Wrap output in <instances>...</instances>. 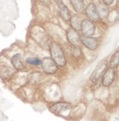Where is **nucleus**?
Here are the masks:
<instances>
[{"label": "nucleus", "instance_id": "nucleus-5", "mask_svg": "<svg viewBox=\"0 0 119 121\" xmlns=\"http://www.w3.org/2000/svg\"><path fill=\"white\" fill-rule=\"evenodd\" d=\"M115 77V69L112 67H110L109 69H107L102 75V80H101L102 85L105 86V87H109L113 82Z\"/></svg>", "mask_w": 119, "mask_h": 121}, {"label": "nucleus", "instance_id": "nucleus-11", "mask_svg": "<svg viewBox=\"0 0 119 121\" xmlns=\"http://www.w3.org/2000/svg\"><path fill=\"white\" fill-rule=\"evenodd\" d=\"M58 8H59V13H60L61 18L65 21H70L71 18V16H70V13L69 9H68V7L64 4H62L58 6Z\"/></svg>", "mask_w": 119, "mask_h": 121}, {"label": "nucleus", "instance_id": "nucleus-8", "mask_svg": "<svg viewBox=\"0 0 119 121\" xmlns=\"http://www.w3.org/2000/svg\"><path fill=\"white\" fill-rule=\"evenodd\" d=\"M81 43H83L85 47L91 50H94L98 48L99 41L97 39L91 37H81Z\"/></svg>", "mask_w": 119, "mask_h": 121}, {"label": "nucleus", "instance_id": "nucleus-6", "mask_svg": "<svg viewBox=\"0 0 119 121\" xmlns=\"http://www.w3.org/2000/svg\"><path fill=\"white\" fill-rule=\"evenodd\" d=\"M66 37H67L68 41H69L73 46L79 47V45L81 43V37L79 35V34L77 32V31L73 29H70L67 31Z\"/></svg>", "mask_w": 119, "mask_h": 121}, {"label": "nucleus", "instance_id": "nucleus-1", "mask_svg": "<svg viewBox=\"0 0 119 121\" xmlns=\"http://www.w3.org/2000/svg\"><path fill=\"white\" fill-rule=\"evenodd\" d=\"M49 48L50 56H51V58L55 61L56 65L60 67L64 66L66 65V60L62 48L56 42H50Z\"/></svg>", "mask_w": 119, "mask_h": 121}, {"label": "nucleus", "instance_id": "nucleus-16", "mask_svg": "<svg viewBox=\"0 0 119 121\" xmlns=\"http://www.w3.org/2000/svg\"><path fill=\"white\" fill-rule=\"evenodd\" d=\"M1 74V76H2L3 78H10V77L13 75L14 72L13 71V69L11 68H7L4 70H2V72H0Z\"/></svg>", "mask_w": 119, "mask_h": 121}, {"label": "nucleus", "instance_id": "nucleus-9", "mask_svg": "<svg viewBox=\"0 0 119 121\" xmlns=\"http://www.w3.org/2000/svg\"><path fill=\"white\" fill-rule=\"evenodd\" d=\"M85 14L91 21H97L99 19V16L97 14V7L93 3H90L87 5L85 9Z\"/></svg>", "mask_w": 119, "mask_h": 121}, {"label": "nucleus", "instance_id": "nucleus-2", "mask_svg": "<svg viewBox=\"0 0 119 121\" xmlns=\"http://www.w3.org/2000/svg\"><path fill=\"white\" fill-rule=\"evenodd\" d=\"M41 67L45 73L48 74H53L56 72L58 67L51 57H45L41 60Z\"/></svg>", "mask_w": 119, "mask_h": 121}, {"label": "nucleus", "instance_id": "nucleus-13", "mask_svg": "<svg viewBox=\"0 0 119 121\" xmlns=\"http://www.w3.org/2000/svg\"><path fill=\"white\" fill-rule=\"evenodd\" d=\"M81 22H82L81 18H80V16H78L77 15H75L73 16H72L71 18H70L71 26L73 29H75L76 31L80 29Z\"/></svg>", "mask_w": 119, "mask_h": 121}, {"label": "nucleus", "instance_id": "nucleus-17", "mask_svg": "<svg viewBox=\"0 0 119 121\" xmlns=\"http://www.w3.org/2000/svg\"><path fill=\"white\" fill-rule=\"evenodd\" d=\"M26 62L30 65H33V66H38L40 65L41 64V60L37 58V57H28L26 59Z\"/></svg>", "mask_w": 119, "mask_h": 121}, {"label": "nucleus", "instance_id": "nucleus-4", "mask_svg": "<svg viewBox=\"0 0 119 121\" xmlns=\"http://www.w3.org/2000/svg\"><path fill=\"white\" fill-rule=\"evenodd\" d=\"M95 25L89 19H84L81 22L80 30L84 37H91L95 32Z\"/></svg>", "mask_w": 119, "mask_h": 121}, {"label": "nucleus", "instance_id": "nucleus-12", "mask_svg": "<svg viewBox=\"0 0 119 121\" xmlns=\"http://www.w3.org/2000/svg\"><path fill=\"white\" fill-rule=\"evenodd\" d=\"M11 63L13 67L17 70H22L23 69V64L21 61L20 54H15L11 58Z\"/></svg>", "mask_w": 119, "mask_h": 121}, {"label": "nucleus", "instance_id": "nucleus-19", "mask_svg": "<svg viewBox=\"0 0 119 121\" xmlns=\"http://www.w3.org/2000/svg\"><path fill=\"white\" fill-rule=\"evenodd\" d=\"M114 2V0H103V3L106 4L107 6L111 5Z\"/></svg>", "mask_w": 119, "mask_h": 121}, {"label": "nucleus", "instance_id": "nucleus-7", "mask_svg": "<svg viewBox=\"0 0 119 121\" xmlns=\"http://www.w3.org/2000/svg\"><path fill=\"white\" fill-rule=\"evenodd\" d=\"M72 107V105L68 102L64 101H60L56 102L50 107L51 110L56 114H61L64 112H66L67 110L70 109Z\"/></svg>", "mask_w": 119, "mask_h": 121}, {"label": "nucleus", "instance_id": "nucleus-14", "mask_svg": "<svg viewBox=\"0 0 119 121\" xmlns=\"http://www.w3.org/2000/svg\"><path fill=\"white\" fill-rule=\"evenodd\" d=\"M71 4L74 10L78 12V13H81L83 10L84 7V2L83 0H70Z\"/></svg>", "mask_w": 119, "mask_h": 121}, {"label": "nucleus", "instance_id": "nucleus-10", "mask_svg": "<svg viewBox=\"0 0 119 121\" xmlns=\"http://www.w3.org/2000/svg\"><path fill=\"white\" fill-rule=\"evenodd\" d=\"M97 14L99 16V18L100 19H105L109 15V9L106 4L104 3H100L97 7Z\"/></svg>", "mask_w": 119, "mask_h": 121}, {"label": "nucleus", "instance_id": "nucleus-20", "mask_svg": "<svg viewBox=\"0 0 119 121\" xmlns=\"http://www.w3.org/2000/svg\"><path fill=\"white\" fill-rule=\"evenodd\" d=\"M39 1L45 5H49L50 4V2H51V0H39Z\"/></svg>", "mask_w": 119, "mask_h": 121}, {"label": "nucleus", "instance_id": "nucleus-3", "mask_svg": "<svg viewBox=\"0 0 119 121\" xmlns=\"http://www.w3.org/2000/svg\"><path fill=\"white\" fill-rule=\"evenodd\" d=\"M107 66V63L105 60H101V61L97 65L95 69L92 72L90 77V80L93 83L98 82V80L100 79V77L105 73Z\"/></svg>", "mask_w": 119, "mask_h": 121}, {"label": "nucleus", "instance_id": "nucleus-15", "mask_svg": "<svg viewBox=\"0 0 119 121\" xmlns=\"http://www.w3.org/2000/svg\"><path fill=\"white\" fill-rule=\"evenodd\" d=\"M110 67L114 68V69L119 65V50L116 51L112 56L110 60Z\"/></svg>", "mask_w": 119, "mask_h": 121}, {"label": "nucleus", "instance_id": "nucleus-21", "mask_svg": "<svg viewBox=\"0 0 119 121\" xmlns=\"http://www.w3.org/2000/svg\"><path fill=\"white\" fill-rule=\"evenodd\" d=\"M54 1L57 3V4L59 6V5H61L63 4V2H62V0H54Z\"/></svg>", "mask_w": 119, "mask_h": 121}, {"label": "nucleus", "instance_id": "nucleus-18", "mask_svg": "<svg viewBox=\"0 0 119 121\" xmlns=\"http://www.w3.org/2000/svg\"><path fill=\"white\" fill-rule=\"evenodd\" d=\"M72 53L75 56H78V55L80 54V49L79 48V47H75L72 49Z\"/></svg>", "mask_w": 119, "mask_h": 121}]
</instances>
